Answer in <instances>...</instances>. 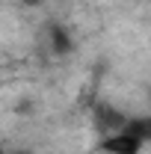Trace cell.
I'll return each instance as SVG.
<instances>
[{
	"instance_id": "cell-2",
	"label": "cell",
	"mask_w": 151,
	"mask_h": 154,
	"mask_svg": "<svg viewBox=\"0 0 151 154\" xmlns=\"http://www.w3.org/2000/svg\"><path fill=\"white\" fill-rule=\"evenodd\" d=\"M128 119H131V116H125L122 110H119V107L107 104V101L95 104V110H92V122H95V128H98V131H101L104 136L119 134V131L128 125Z\"/></svg>"
},
{
	"instance_id": "cell-3",
	"label": "cell",
	"mask_w": 151,
	"mask_h": 154,
	"mask_svg": "<svg viewBox=\"0 0 151 154\" xmlns=\"http://www.w3.org/2000/svg\"><path fill=\"white\" fill-rule=\"evenodd\" d=\"M51 48H54V54H57V57H68V54H71L74 38L68 36V30H65V27H54V30H51Z\"/></svg>"
},
{
	"instance_id": "cell-4",
	"label": "cell",
	"mask_w": 151,
	"mask_h": 154,
	"mask_svg": "<svg viewBox=\"0 0 151 154\" xmlns=\"http://www.w3.org/2000/svg\"><path fill=\"white\" fill-rule=\"evenodd\" d=\"M0 154H9V151H3V148H0Z\"/></svg>"
},
{
	"instance_id": "cell-5",
	"label": "cell",
	"mask_w": 151,
	"mask_h": 154,
	"mask_svg": "<svg viewBox=\"0 0 151 154\" xmlns=\"http://www.w3.org/2000/svg\"><path fill=\"white\" fill-rule=\"evenodd\" d=\"M15 154H27V151H15Z\"/></svg>"
},
{
	"instance_id": "cell-1",
	"label": "cell",
	"mask_w": 151,
	"mask_h": 154,
	"mask_svg": "<svg viewBox=\"0 0 151 154\" xmlns=\"http://www.w3.org/2000/svg\"><path fill=\"white\" fill-rule=\"evenodd\" d=\"M101 154H142L145 139H139L136 134H131L128 128H122L119 134H110L101 139Z\"/></svg>"
}]
</instances>
